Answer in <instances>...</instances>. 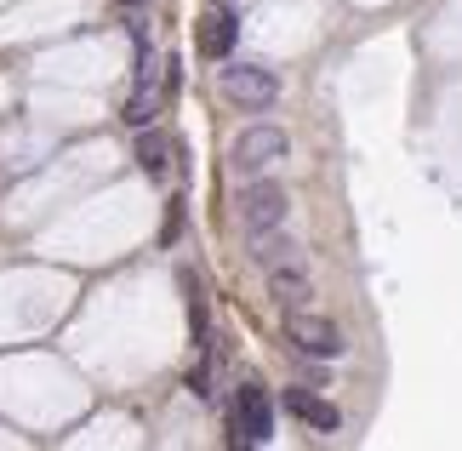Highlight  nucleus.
I'll return each mask as SVG.
<instances>
[{
  "instance_id": "nucleus-1",
  "label": "nucleus",
  "mask_w": 462,
  "mask_h": 451,
  "mask_svg": "<svg viewBox=\"0 0 462 451\" xmlns=\"http://www.w3.org/2000/svg\"><path fill=\"white\" fill-rule=\"evenodd\" d=\"M274 435V400L263 383H240L235 406H228V440L235 446H269Z\"/></svg>"
},
{
  "instance_id": "nucleus-2",
  "label": "nucleus",
  "mask_w": 462,
  "mask_h": 451,
  "mask_svg": "<svg viewBox=\"0 0 462 451\" xmlns=\"http://www.w3.org/2000/svg\"><path fill=\"white\" fill-rule=\"evenodd\" d=\"M286 132H280L274 120H252L245 132L235 137V149H228V160H235V172L240 177H263V172H274L280 160H286Z\"/></svg>"
},
{
  "instance_id": "nucleus-3",
  "label": "nucleus",
  "mask_w": 462,
  "mask_h": 451,
  "mask_svg": "<svg viewBox=\"0 0 462 451\" xmlns=\"http://www.w3.org/2000/svg\"><path fill=\"white\" fill-rule=\"evenodd\" d=\"M286 343L309 360H337L343 354V326L303 303V309H286Z\"/></svg>"
},
{
  "instance_id": "nucleus-4",
  "label": "nucleus",
  "mask_w": 462,
  "mask_h": 451,
  "mask_svg": "<svg viewBox=\"0 0 462 451\" xmlns=\"http://www.w3.org/2000/svg\"><path fill=\"white\" fill-rule=\"evenodd\" d=\"M235 211H240L245 234H252V229H286L291 194L280 189V183H269V177H245V189L235 194Z\"/></svg>"
},
{
  "instance_id": "nucleus-5",
  "label": "nucleus",
  "mask_w": 462,
  "mask_h": 451,
  "mask_svg": "<svg viewBox=\"0 0 462 451\" xmlns=\"http://www.w3.org/2000/svg\"><path fill=\"white\" fill-rule=\"evenodd\" d=\"M223 98L240 103V109H252V115H263L280 98V75L263 69V63H228L223 69Z\"/></svg>"
},
{
  "instance_id": "nucleus-6",
  "label": "nucleus",
  "mask_w": 462,
  "mask_h": 451,
  "mask_svg": "<svg viewBox=\"0 0 462 451\" xmlns=\"http://www.w3.org/2000/svg\"><path fill=\"white\" fill-rule=\"evenodd\" d=\"M245 251H252V263L263 268V275L280 268V263H297V258H303V246H297L286 229H252V234H245Z\"/></svg>"
},
{
  "instance_id": "nucleus-7",
  "label": "nucleus",
  "mask_w": 462,
  "mask_h": 451,
  "mask_svg": "<svg viewBox=\"0 0 462 451\" xmlns=\"http://www.w3.org/2000/svg\"><path fill=\"white\" fill-rule=\"evenodd\" d=\"M269 297L280 303V309H303V303L314 297V280H309V263L297 258V263H280L269 268Z\"/></svg>"
},
{
  "instance_id": "nucleus-8",
  "label": "nucleus",
  "mask_w": 462,
  "mask_h": 451,
  "mask_svg": "<svg viewBox=\"0 0 462 451\" xmlns=\"http://www.w3.org/2000/svg\"><path fill=\"white\" fill-rule=\"evenodd\" d=\"M286 406H291V418H303V423H314V428H331L343 423V411H337L331 400H319V394H309V389H286Z\"/></svg>"
},
{
  "instance_id": "nucleus-9",
  "label": "nucleus",
  "mask_w": 462,
  "mask_h": 451,
  "mask_svg": "<svg viewBox=\"0 0 462 451\" xmlns=\"http://www.w3.org/2000/svg\"><path fill=\"white\" fill-rule=\"evenodd\" d=\"M235 34H240L235 12H211L200 23V52H206V58H228V52H235Z\"/></svg>"
},
{
  "instance_id": "nucleus-10",
  "label": "nucleus",
  "mask_w": 462,
  "mask_h": 451,
  "mask_svg": "<svg viewBox=\"0 0 462 451\" xmlns=\"http://www.w3.org/2000/svg\"><path fill=\"white\" fill-rule=\"evenodd\" d=\"M160 103H166V92H160V86H132V98H126V109H120V120H126L132 132H143V126L160 115Z\"/></svg>"
},
{
  "instance_id": "nucleus-11",
  "label": "nucleus",
  "mask_w": 462,
  "mask_h": 451,
  "mask_svg": "<svg viewBox=\"0 0 462 451\" xmlns=\"http://www.w3.org/2000/svg\"><path fill=\"white\" fill-rule=\"evenodd\" d=\"M137 166H143L149 177H160V172H166V137H160V132H149V126L137 132Z\"/></svg>"
},
{
  "instance_id": "nucleus-12",
  "label": "nucleus",
  "mask_w": 462,
  "mask_h": 451,
  "mask_svg": "<svg viewBox=\"0 0 462 451\" xmlns=\"http://www.w3.org/2000/svg\"><path fill=\"white\" fill-rule=\"evenodd\" d=\"M126 6H143V0H126Z\"/></svg>"
}]
</instances>
